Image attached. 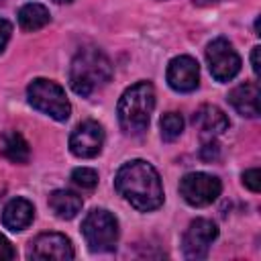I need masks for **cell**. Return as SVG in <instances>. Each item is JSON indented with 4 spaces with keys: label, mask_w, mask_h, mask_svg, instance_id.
<instances>
[{
    "label": "cell",
    "mask_w": 261,
    "mask_h": 261,
    "mask_svg": "<svg viewBox=\"0 0 261 261\" xmlns=\"http://www.w3.org/2000/svg\"><path fill=\"white\" fill-rule=\"evenodd\" d=\"M114 188L133 208L141 212H151L163 204L161 177L157 169L143 159L126 161L116 171Z\"/></svg>",
    "instance_id": "obj_1"
},
{
    "label": "cell",
    "mask_w": 261,
    "mask_h": 261,
    "mask_svg": "<svg viewBox=\"0 0 261 261\" xmlns=\"http://www.w3.org/2000/svg\"><path fill=\"white\" fill-rule=\"evenodd\" d=\"M112 77V63L98 47H84L75 53L69 67V86L77 96H92Z\"/></svg>",
    "instance_id": "obj_2"
},
{
    "label": "cell",
    "mask_w": 261,
    "mask_h": 261,
    "mask_svg": "<svg viewBox=\"0 0 261 261\" xmlns=\"http://www.w3.org/2000/svg\"><path fill=\"white\" fill-rule=\"evenodd\" d=\"M155 108V90L149 82H137L126 88L118 100L116 116L124 135H143Z\"/></svg>",
    "instance_id": "obj_3"
},
{
    "label": "cell",
    "mask_w": 261,
    "mask_h": 261,
    "mask_svg": "<svg viewBox=\"0 0 261 261\" xmlns=\"http://www.w3.org/2000/svg\"><path fill=\"white\" fill-rule=\"evenodd\" d=\"M27 98L33 108H37L39 112H43L59 122L69 118L71 104L65 96V90L53 80H45V77L33 80L27 88Z\"/></svg>",
    "instance_id": "obj_4"
},
{
    "label": "cell",
    "mask_w": 261,
    "mask_h": 261,
    "mask_svg": "<svg viewBox=\"0 0 261 261\" xmlns=\"http://www.w3.org/2000/svg\"><path fill=\"white\" fill-rule=\"evenodd\" d=\"M82 234L90 251L94 253L112 251L118 241V220L112 212L104 208H94L86 214L82 222Z\"/></svg>",
    "instance_id": "obj_5"
},
{
    "label": "cell",
    "mask_w": 261,
    "mask_h": 261,
    "mask_svg": "<svg viewBox=\"0 0 261 261\" xmlns=\"http://www.w3.org/2000/svg\"><path fill=\"white\" fill-rule=\"evenodd\" d=\"M222 192V184L216 175L204 173V171H192L186 173L179 181V194L181 198L196 208L212 204Z\"/></svg>",
    "instance_id": "obj_6"
},
{
    "label": "cell",
    "mask_w": 261,
    "mask_h": 261,
    "mask_svg": "<svg viewBox=\"0 0 261 261\" xmlns=\"http://www.w3.org/2000/svg\"><path fill=\"white\" fill-rule=\"evenodd\" d=\"M206 61L216 82H230L241 71V57L226 39H214L206 47Z\"/></svg>",
    "instance_id": "obj_7"
},
{
    "label": "cell",
    "mask_w": 261,
    "mask_h": 261,
    "mask_svg": "<svg viewBox=\"0 0 261 261\" xmlns=\"http://www.w3.org/2000/svg\"><path fill=\"white\" fill-rule=\"evenodd\" d=\"M218 237V226L208 218H196L184 232L181 251L188 259H206L210 245Z\"/></svg>",
    "instance_id": "obj_8"
},
{
    "label": "cell",
    "mask_w": 261,
    "mask_h": 261,
    "mask_svg": "<svg viewBox=\"0 0 261 261\" xmlns=\"http://www.w3.org/2000/svg\"><path fill=\"white\" fill-rule=\"evenodd\" d=\"M104 128L96 120L80 122L69 135V151L80 159H92L102 151Z\"/></svg>",
    "instance_id": "obj_9"
},
{
    "label": "cell",
    "mask_w": 261,
    "mask_h": 261,
    "mask_svg": "<svg viewBox=\"0 0 261 261\" xmlns=\"http://www.w3.org/2000/svg\"><path fill=\"white\" fill-rule=\"evenodd\" d=\"M73 245L61 232H41L29 245L27 257L29 259H57L67 261L73 259Z\"/></svg>",
    "instance_id": "obj_10"
},
{
    "label": "cell",
    "mask_w": 261,
    "mask_h": 261,
    "mask_svg": "<svg viewBox=\"0 0 261 261\" xmlns=\"http://www.w3.org/2000/svg\"><path fill=\"white\" fill-rule=\"evenodd\" d=\"M167 84L175 92H194L200 84L198 61L190 55H177L167 65Z\"/></svg>",
    "instance_id": "obj_11"
},
{
    "label": "cell",
    "mask_w": 261,
    "mask_h": 261,
    "mask_svg": "<svg viewBox=\"0 0 261 261\" xmlns=\"http://www.w3.org/2000/svg\"><path fill=\"white\" fill-rule=\"evenodd\" d=\"M228 116L224 114V110H220L214 104H204L196 110L194 114V126L200 130V137L206 139H216L218 135H222L228 128Z\"/></svg>",
    "instance_id": "obj_12"
},
{
    "label": "cell",
    "mask_w": 261,
    "mask_h": 261,
    "mask_svg": "<svg viewBox=\"0 0 261 261\" xmlns=\"http://www.w3.org/2000/svg\"><path fill=\"white\" fill-rule=\"evenodd\" d=\"M259 96H261L259 84L257 82H245V84H239L237 88H232L228 92V102L241 116L257 118L259 116Z\"/></svg>",
    "instance_id": "obj_13"
},
{
    "label": "cell",
    "mask_w": 261,
    "mask_h": 261,
    "mask_svg": "<svg viewBox=\"0 0 261 261\" xmlns=\"http://www.w3.org/2000/svg\"><path fill=\"white\" fill-rule=\"evenodd\" d=\"M35 218V206L27 198H12L2 210V224L12 230H24Z\"/></svg>",
    "instance_id": "obj_14"
},
{
    "label": "cell",
    "mask_w": 261,
    "mask_h": 261,
    "mask_svg": "<svg viewBox=\"0 0 261 261\" xmlns=\"http://www.w3.org/2000/svg\"><path fill=\"white\" fill-rule=\"evenodd\" d=\"M84 206L82 196H77L71 190H55L49 194V208L55 212L57 218L61 220H71L80 214Z\"/></svg>",
    "instance_id": "obj_15"
},
{
    "label": "cell",
    "mask_w": 261,
    "mask_h": 261,
    "mask_svg": "<svg viewBox=\"0 0 261 261\" xmlns=\"http://www.w3.org/2000/svg\"><path fill=\"white\" fill-rule=\"evenodd\" d=\"M0 151L12 163H27L31 159V147L18 130H6L0 137Z\"/></svg>",
    "instance_id": "obj_16"
},
{
    "label": "cell",
    "mask_w": 261,
    "mask_h": 261,
    "mask_svg": "<svg viewBox=\"0 0 261 261\" xmlns=\"http://www.w3.org/2000/svg\"><path fill=\"white\" fill-rule=\"evenodd\" d=\"M51 20L49 8L39 2H29L18 10V24L22 31H39Z\"/></svg>",
    "instance_id": "obj_17"
},
{
    "label": "cell",
    "mask_w": 261,
    "mask_h": 261,
    "mask_svg": "<svg viewBox=\"0 0 261 261\" xmlns=\"http://www.w3.org/2000/svg\"><path fill=\"white\" fill-rule=\"evenodd\" d=\"M159 128H161V139L163 141H175L181 130H184V118L177 112H167L161 116L159 120Z\"/></svg>",
    "instance_id": "obj_18"
},
{
    "label": "cell",
    "mask_w": 261,
    "mask_h": 261,
    "mask_svg": "<svg viewBox=\"0 0 261 261\" xmlns=\"http://www.w3.org/2000/svg\"><path fill=\"white\" fill-rule=\"evenodd\" d=\"M71 181L82 190H92L98 184V173L92 167H75L71 171Z\"/></svg>",
    "instance_id": "obj_19"
},
{
    "label": "cell",
    "mask_w": 261,
    "mask_h": 261,
    "mask_svg": "<svg viewBox=\"0 0 261 261\" xmlns=\"http://www.w3.org/2000/svg\"><path fill=\"white\" fill-rule=\"evenodd\" d=\"M200 157H202L204 161H214V159H218V157H220V147H218V143H216L214 139H206L204 145H202V149H200Z\"/></svg>",
    "instance_id": "obj_20"
},
{
    "label": "cell",
    "mask_w": 261,
    "mask_h": 261,
    "mask_svg": "<svg viewBox=\"0 0 261 261\" xmlns=\"http://www.w3.org/2000/svg\"><path fill=\"white\" fill-rule=\"evenodd\" d=\"M243 184H245L251 192H259V190H261V171H259L257 167L247 169V171L243 173Z\"/></svg>",
    "instance_id": "obj_21"
},
{
    "label": "cell",
    "mask_w": 261,
    "mask_h": 261,
    "mask_svg": "<svg viewBox=\"0 0 261 261\" xmlns=\"http://www.w3.org/2000/svg\"><path fill=\"white\" fill-rule=\"evenodd\" d=\"M10 35H12V24H10L6 18L0 16V53L4 51V47H6L8 39H10Z\"/></svg>",
    "instance_id": "obj_22"
},
{
    "label": "cell",
    "mask_w": 261,
    "mask_h": 261,
    "mask_svg": "<svg viewBox=\"0 0 261 261\" xmlns=\"http://www.w3.org/2000/svg\"><path fill=\"white\" fill-rule=\"evenodd\" d=\"M14 257H16L14 247L10 245V241L4 234H0V261L2 259H14Z\"/></svg>",
    "instance_id": "obj_23"
},
{
    "label": "cell",
    "mask_w": 261,
    "mask_h": 261,
    "mask_svg": "<svg viewBox=\"0 0 261 261\" xmlns=\"http://www.w3.org/2000/svg\"><path fill=\"white\" fill-rule=\"evenodd\" d=\"M259 51H261L259 45L253 47V51H251V67H253V73L255 75H259Z\"/></svg>",
    "instance_id": "obj_24"
},
{
    "label": "cell",
    "mask_w": 261,
    "mask_h": 261,
    "mask_svg": "<svg viewBox=\"0 0 261 261\" xmlns=\"http://www.w3.org/2000/svg\"><path fill=\"white\" fill-rule=\"evenodd\" d=\"M55 2H69V0H55Z\"/></svg>",
    "instance_id": "obj_25"
}]
</instances>
